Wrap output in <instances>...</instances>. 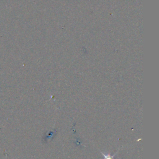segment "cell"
Masks as SVG:
<instances>
[{
	"label": "cell",
	"instance_id": "cell-1",
	"mask_svg": "<svg viewBox=\"0 0 159 159\" xmlns=\"http://www.w3.org/2000/svg\"><path fill=\"white\" fill-rule=\"evenodd\" d=\"M101 153H102V155H103V159H115V156L117 154V152H116L114 155H113L112 156H111L110 154H104V153H102V152H101Z\"/></svg>",
	"mask_w": 159,
	"mask_h": 159
}]
</instances>
